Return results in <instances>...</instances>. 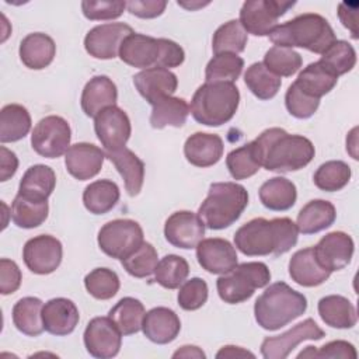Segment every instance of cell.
<instances>
[{"label": "cell", "mask_w": 359, "mask_h": 359, "mask_svg": "<svg viewBox=\"0 0 359 359\" xmlns=\"http://www.w3.org/2000/svg\"><path fill=\"white\" fill-rule=\"evenodd\" d=\"M299 229L289 217H255L234 233L236 248L247 257H279L296 245Z\"/></svg>", "instance_id": "obj_1"}, {"label": "cell", "mask_w": 359, "mask_h": 359, "mask_svg": "<svg viewBox=\"0 0 359 359\" xmlns=\"http://www.w3.org/2000/svg\"><path fill=\"white\" fill-rule=\"evenodd\" d=\"M254 143L262 167L268 171H297L306 167L316 154L310 139L302 135H289L282 128L265 129Z\"/></svg>", "instance_id": "obj_2"}, {"label": "cell", "mask_w": 359, "mask_h": 359, "mask_svg": "<svg viewBox=\"0 0 359 359\" xmlns=\"http://www.w3.org/2000/svg\"><path fill=\"white\" fill-rule=\"evenodd\" d=\"M268 36L275 46L290 49L297 46L320 55L337 41L330 22L316 13H304L276 25Z\"/></svg>", "instance_id": "obj_3"}, {"label": "cell", "mask_w": 359, "mask_h": 359, "mask_svg": "<svg viewBox=\"0 0 359 359\" xmlns=\"http://www.w3.org/2000/svg\"><path fill=\"white\" fill-rule=\"evenodd\" d=\"M306 309L307 299L303 293L285 282H275L255 300L254 317L261 328L276 331L300 317Z\"/></svg>", "instance_id": "obj_4"}, {"label": "cell", "mask_w": 359, "mask_h": 359, "mask_svg": "<svg viewBox=\"0 0 359 359\" xmlns=\"http://www.w3.org/2000/svg\"><path fill=\"white\" fill-rule=\"evenodd\" d=\"M238 104L240 91L234 83L206 81L195 91L189 111L201 125L220 126L236 115Z\"/></svg>", "instance_id": "obj_5"}, {"label": "cell", "mask_w": 359, "mask_h": 359, "mask_svg": "<svg viewBox=\"0 0 359 359\" xmlns=\"http://www.w3.org/2000/svg\"><path fill=\"white\" fill-rule=\"evenodd\" d=\"M248 205L247 189L236 182H213L198 209L205 227L222 230L236 223Z\"/></svg>", "instance_id": "obj_6"}, {"label": "cell", "mask_w": 359, "mask_h": 359, "mask_svg": "<svg viewBox=\"0 0 359 359\" xmlns=\"http://www.w3.org/2000/svg\"><path fill=\"white\" fill-rule=\"evenodd\" d=\"M271 280V272L264 262H243L216 280L219 297L229 304L248 300L255 289L264 287Z\"/></svg>", "instance_id": "obj_7"}, {"label": "cell", "mask_w": 359, "mask_h": 359, "mask_svg": "<svg viewBox=\"0 0 359 359\" xmlns=\"http://www.w3.org/2000/svg\"><path fill=\"white\" fill-rule=\"evenodd\" d=\"M143 241V230L132 219H115L105 223L97 237L100 250L116 259L132 254Z\"/></svg>", "instance_id": "obj_8"}, {"label": "cell", "mask_w": 359, "mask_h": 359, "mask_svg": "<svg viewBox=\"0 0 359 359\" xmlns=\"http://www.w3.org/2000/svg\"><path fill=\"white\" fill-rule=\"evenodd\" d=\"M294 6L283 0H247L240 10V24L247 34L266 36L278 25V20Z\"/></svg>", "instance_id": "obj_9"}, {"label": "cell", "mask_w": 359, "mask_h": 359, "mask_svg": "<svg viewBox=\"0 0 359 359\" xmlns=\"http://www.w3.org/2000/svg\"><path fill=\"white\" fill-rule=\"evenodd\" d=\"M72 130L69 122L57 115L42 118L31 135V146L36 154L46 158H57L70 147Z\"/></svg>", "instance_id": "obj_10"}, {"label": "cell", "mask_w": 359, "mask_h": 359, "mask_svg": "<svg viewBox=\"0 0 359 359\" xmlns=\"http://www.w3.org/2000/svg\"><path fill=\"white\" fill-rule=\"evenodd\" d=\"M63 257L62 243L49 234H39L29 238L22 248V259L27 268L36 275L55 272Z\"/></svg>", "instance_id": "obj_11"}, {"label": "cell", "mask_w": 359, "mask_h": 359, "mask_svg": "<svg viewBox=\"0 0 359 359\" xmlns=\"http://www.w3.org/2000/svg\"><path fill=\"white\" fill-rule=\"evenodd\" d=\"M325 337V332L313 318H306L286 332L268 337L261 344V355L265 359H285L303 341H317Z\"/></svg>", "instance_id": "obj_12"}, {"label": "cell", "mask_w": 359, "mask_h": 359, "mask_svg": "<svg viewBox=\"0 0 359 359\" xmlns=\"http://www.w3.org/2000/svg\"><path fill=\"white\" fill-rule=\"evenodd\" d=\"M83 341L91 356L109 359L119 353L122 334L109 317H94L84 330Z\"/></svg>", "instance_id": "obj_13"}, {"label": "cell", "mask_w": 359, "mask_h": 359, "mask_svg": "<svg viewBox=\"0 0 359 359\" xmlns=\"http://www.w3.org/2000/svg\"><path fill=\"white\" fill-rule=\"evenodd\" d=\"M133 34L130 25L125 22H108L91 28L84 38L86 52L95 59H114L119 53L123 39Z\"/></svg>", "instance_id": "obj_14"}, {"label": "cell", "mask_w": 359, "mask_h": 359, "mask_svg": "<svg viewBox=\"0 0 359 359\" xmlns=\"http://www.w3.org/2000/svg\"><path fill=\"white\" fill-rule=\"evenodd\" d=\"M94 130L105 151L118 150L125 147L130 137V119L123 109L112 105L102 109L94 118Z\"/></svg>", "instance_id": "obj_15"}, {"label": "cell", "mask_w": 359, "mask_h": 359, "mask_svg": "<svg viewBox=\"0 0 359 359\" xmlns=\"http://www.w3.org/2000/svg\"><path fill=\"white\" fill-rule=\"evenodd\" d=\"M164 236L165 240L177 248H196L205 236V224L196 213L189 210H178L165 220Z\"/></svg>", "instance_id": "obj_16"}, {"label": "cell", "mask_w": 359, "mask_h": 359, "mask_svg": "<svg viewBox=\"0 0 359 359\" xmlns=\"http://www.w3.org/2000/svg\"><path fill=\"white\" fill-rule=\"evenodd\" d=\"M314 248L318 264L328 272L344 269L352 259L355 244L349 234L331 231L320 238Z\"/></svg>", "instance_id": "obj_17"}, {"label": "cell", "mask_w": 359, "mask_h": 359, "mask_svg": "<svg viewBox=\"0 0 359 359\" xmlns=\"http://www.w3.org/2000/svg\"><path fill=\"white\" fill-rule=\"evenodd\" d=\"M196 259L206 272L224 275L237 265V252L224 238H205L196 245Z\"/></svg>", "instance_id": "obj_18"}, {"label": "cell", "mask_w": 359, "mask_h": 359, "mask_svg": "<svg viewBox=\"0 0 359 359\" xmlns=\"http://www.w3.org/2000/svg\"><path fill=\"white\" fill-rule=\"evenodd\" d=\"M105 151L93 143L80 142L72 144L66 151L65 165L67 172L79 181L91 180L102 167Z\"/></svg>", "instance_id": "obj_19"}, {"label": "cell", "mask_w": 359, "mask_h": 359, "mask_svg": "<svg viewBox=\"0 0 359 359\" xmlns=\"http://www.w3.org/2000/svg\"><path fill=\"white\" fill-rule=\"evenodd\" d=\"M118 55L123 63L132 67L143 70L157 67L160 59V38L133 32L123 39Z\"/></svg>", "instance_id": "obj_20"}, {"label": "cell", "mask_w": 359, "mask_h": 359, "mask_svg": "<svg viewBox=\"0 0 359 359\" xmlns=\"http://www.w3.org/2000/svg\"><path fill=\"white\" fill-rule=\"evenodd\" d=\"M133 84L137 93L153 105L163 97H170L178 87L177 76L164 67L144 69L133 76Z\"/></svg>", "instance_id": "obj_21"}, {"label": "cell", "mask_w": 359, "mask_h": 359, "mask_svg": "<svg viewBox=\"0 0 359 359\" xmlns=\"http://www.w3.org/2000/svg\"><path fill=\"white\" fill-rule=\"evenodd\" d=\"M79 320V309L70 299L55 297L48 300L42 307L43 328L52 335L65 337L72 334Z\"/></svg>", "instance_id": "obj_22"}, {"label": "cell", "mask_w": 359, "mask_h": 359, "mask_svg": "<svg viewBox=\"0 0 359 359\" xmlns=\"http://www.w3.org/2000/svg\"><path fill=\"white\" fill-rule=\"evenodd\" d=\"M181 330L177 313L168 307H154L144 314L142 331L144 337L158 345L172 342Z\"/></svg>", "instance_id": "obj_23"}, {"label": "cell", "mask_w": 359, "mask_h": 359, "mask_svg": "<svg viewBox=\"0 0 359 359\" xmlns=\"http://www.w3.org/2000/svg\"><path fill=\"white\" fill-rule=\"evenodd\" d=\"M224 144L219 135L196 132L184 144V154L188 163L195 167L206 168L216 164L223 156Z\"/></svg>", "instance_id": "obj_24"}, {"label": "cell", "mask_w": 359, "mask_h": 359, "mask_svg": "<svg viewBox=\"0 0 359 359\" xmlns=\"http://www.w3.org/2000/svg\"><path fill=\"white\" fill-rule=\"evenodd\" d=\"M118 90L115 83L108 76H94L90 79L81 93L80 104L83 112L95 118L102 109L116 104Z\"/></svg>", "instance_id": "obj_25"}, {"label": "cell", "mask_w": 359, "mask_h": 359, "mask_svg": "<svg viewBox=\"0 0 359 359\" xmlns=\"http://www.w3.org/2000/svg\"><path fill=\"white\" fill-rule=\"evenodd\" d=\"M289 275L293 282L304 287H314L324 283L331 272L324 269L316 255L314 248L307 247L296 251L289 261Z\"/></svg>", "instance_id": "obj_26"}, {"label": "cell", "mask_w": 359, "mask_h": 359, "mask_svg": "<svg viewBox=\"0 0 359 359\" xmlns=\"http://www.w3.org/2000/svg\"><path fill=\"white\" fill-rule=\"evenodd\" d=\"M24 66L32 70L48 67L56 55L55 41L43 32H32L22 38L18 49Z\"/></svg>", "instance_id": "obj_27"}, {"label": "cell", "mask_w": 359, "mask_h": 359, "mask_svg": "<svg viewBox=\"0 0 359 359\" xmlns=\"http://www.w3.org/2000/svg\"><path fill=\"white\" fill-rule=\"evenodd\" d=\"M105 157L115 165V168L123 178L128 195H139L144 181V163L128 147L107 150Z\"/></svg>", "instance_id": "obj_28"}, {"label": "cell", "mask_w": 359, "mask_h": 359, "mask_svg": "<svg viewBox=\"0 0 359 359\" xmlns=\"http://www.w3.org/2000/svg\"><path fill=\"white\" fill-rule=\"evenodd\" d=\"M56 187L55 171L45 164L31 165L18 185V195L31 201H48Z\"/></svg>", "instance_id": "obj_29"}, {"label": "cell", "mask_w": 359, "mask_h": 359, "mask_svg": "<svg viewBox=\"0 0 359 359\" xmlns=\"http://www.w3.org/2000/svg\"><path fill=\"white\" fill-rule=\"evenodd\" d=\"M337 219L335 206L324 199L307 202L299 212L296 226L299 233L314 234L328 229Z\"/></svg>", "instance_id": "obj_30"}, {"label": "cell", "mask_w": 359, "mask_h": 359, "mask_svg": "<svg viewBox=\"0 0 359 359\" xmlns=\"http://www.w3.org/2000/svg\"><path fill=\"white\" fill-rule=\"evenodd\" d=\"M338 81V76L320 60L307 65L294 80V84L307 95L321 98L328 94Z\"/></svg>", "instance_id": "obj_31"}, {"label": "cell", "mask_w": 359, "mask_h": 359, "mask_svg": "<svg viewBox=\"0 0 359 359\" xmlns=\"http://www.w3.org/2000/svg\"><path fill=\"white\" fill-rule=\"evenodd\" d=\"M317 310L321 320L332 328H352L358 321L355 306L346 297L339 294H330L320 299Z\"/></svg>", "instance_id": "obj_32"}, {"label": "cell", "mask_w": 359, "mask_h": 359, "mask_svg": "<svg viewBox=\"0 0 359 359\" xmlns=\"http://www.w3.org/2000/svg\"><path fill=\"white\" fill-rule=\"evenodd\" d=\"M258 195L261 203L266 209L283 212L296 203L297 189L290 180L285 177H273L261 185Z\"/></svg>", "instance_id": "obj_33"}, {"label": "cell", "mask_w": 359, "mask_h": 359, "mask_svg": "<svg viewBox=\"0 0 359 359\" xmlns=\"http://www.w3.org/2000/svg\"><path fill=\"white\" fill-rule=\"evenodd\" d=\"M150 114V125L154 129H163L165 126L181 128L189 115V105L180 97H163L156 101Z\"/></svg>", "instance_id": "obj_34"}, {"label": "cell", "mask_w": 359, "mask_h": 359, "mask_svg": "<svg viewBox=\"0 0 359 359\" xmlns=\"http://www.w3.org/2000/svg\"><path fill=\"white\" fill-rule=\"evenodd\" d=\"M119 196V188L114 181L97 180L84 188L83 203L90 213L105 215L116 206Z\"/></svg>", "instance_id": "obj_35"}, {"label": "cell", "mask_w": 359, "mask_h": 359, "mask_svg": "<svg viewBox=\"0 0 359 359\" xmlns=\"http://www.w3.org/2000/svg\"><path fill=\"white\" fill-rule=\"evenodd\" d=\"M31 129V115L20 104H7L0 111V142L13 143L24 139Z\"/></svg>", "instance_id": "obj_36"}, {"label": "cell", "mask_w": 359, "mask_h": 359, "mask_svg": "<svg viewBox=\"0 0 359 359\" xmlns=\"http://www.w3.org/2000/svg\"><path fill=\"white\" fill-rule=\"evenodd\" d=\"M42 307L43 303L38 297L27 296L20 299L13 307V323L15 328L28 337H38L42 334Z\"/></svg>", "instance_id": "obj_37"}, {"label": "cell", "mask_w": 359, "mask_h": 359, "mask_svg": "<svg viewBox=\"0 0 359 359\" xmlns=\"http://www.w3.org/2000/svg\"><path fill=\"white\" fill-rule=\"evenodd\" d=\"M144 306L135 297H122L108 313L122 335H132L142 330Z\"/></svg>", "instance_id": "obj_38"}, {"label": "cell", "mask_w": 359, "mask_h": 359, "mask_svg": "<svg viewBox=\"0 0 359 359\" xmlns=\"http://www.w3.org/2000/svg\"><path fill=\"white\" fill-rule=\"evenodd\" d=\"M226 165L234 180H245L257 174L262 163L254 140L231 150L226 157Z\"/></svg>", "instance_id": "obj_39"}, {"label": "cell", "mask_w": 359, "mask_h": 359, "mask_svg": "<svg viewBox=\"0 0 359 359\" xmlns=\"http://www.w3.org/2000/svg\"><path fill=\"white\" fill-rule=\"evenodd\" d=\"M244 83L257 98L265 101L278 94L282 80L268 70L262 62H255L244 73Z\"/></svg>", "instance_id": "obj_40"}, {"label": "cell", "mask_w": 359, "mask_h": 359, "mask_svg": "<svg viewBox=\"0 0 359 359\" xmlns=\"http://www.w3.org/2000/svg\"><path fill=\"white\" fill-rule=\"evenodd\" d=\"M48 201H31L21 195H15L11 203V219L17 227L35 229L48 219Z\"/></svg>", "instance_id": "obj_41"}, {"label": "cell", "mask_w": 359, "mask_h": 359, "mask_svg": "<svg viewBox=\"0 0 359 359\" xmlns=\"http://www.w3.org/2000/svg\"><path fill=\"white\" fill-rule=\"evenodd\" d=\"M248 36L238 20H230L222 24L213 34L212 49L219 53H240L245 49Z\"/></svg>", "instance_id": "obj_42"}, {"label": "cell", "mask_w": 359, "mask_h": 359, "mask_svg": "<svg viewBox=\"0 0 359 359\" xmlns=\"http://www.w3.org/2000/svg\"><path fill=\"white\" fill-rule=\"evenodd\" d=\"M351 167L341 160H330L321 164L314 175L313 181L316 187L325 192L341 191L351 180Z\"/></svg>", "instance_id": "obj_43"}, {"label": "cell", "mask_w": 359, "mask_h": 359, "mask_svg": "<svg viewBox=\"0 0 359 359\" xmlns=\"http://www.w3.org/2000/svg\"><path fill=\"white\" fill-rule=\"evenodd\" d=\"M189 264L184 257L168 254L161 258L154 271V280L164 289H177L188 278Z\"/></svg>", "instance_id": "obj_44"}, {"label": "cell", "mask_w": 359, "mask_h": 359, "mask_svg": "<svg viewBox=\"0 0 359 359\" xmlns=\"http://www.w3.org/2000/svg\"><path fill=\"white\" fill-rule=\"evenodd\" d=\"M244 67V60L236 53H219L215 55L206 65L205 79L206 81H227L234 83Z\"/></svg>", "instance_id": "obj_45"}, {"label": "cell", "mask_w": 359, "mask_h": 359, "mask_svg": "<svg viewBox=\"0 0 359 359\" xmlns=\"http://www.w3.org/2000/svg\"><path fill=\"white\" fill-rule=\"evenodd\" d=\"M262 63L273 74L279 77H290L302 67L303 59L299 52L290 48L272 46L266 50Z\"/></svg>", "instance_id": "obj_46"}, {"label": "cell", "mask_w": 359, "mask_h": 359, "mask_svg": "<svg viewBox=\"0 0 359 359\" xmlns=\"http://www.w3.org/2000/svg\"><path fill=\"white\" fill-rule=\"evenodd\" d=\"M157 258L156 248L150 243L143 241L132 254L122 258L121 264L129 275L135 278H147L154 273L158 264Z\"/></svg>", "instance_id": "obj_47"}, {"label": "cell", "mask_w": 359, "mask_h": 359, "mask_svg": "<svg viewBox=\"0 0 359 359\" xmlns=\"http://www.w3.org/2000/svg\"><path fill=\"white\" fill-rule=\"evenodd\" d=\"M86 290L98 300L112 299L121 286L116 272L109 268H95L84 278Z\"/></svg>", "instance_id": "obj_48"}, {"label": "cell", "mask_w": 359, "mask_h": 359, "mask_svg": "<svg viewBox=\"0 0 359 359\" xmlns=\"http://www.w3.org/2000/svg\"><path fill=\"white\" fill-rule=\"evenodd\" d=\"M331 72L338 77L351 72L356 65V52L353 46L346 41H335L320 57Z\"/></svg>", "instance_id": "obj_49"}, {"label": "cell", "mask_w": 359, "mask_h": 359, "mask_svg": "<svg viewBox=\"0 0 359 359\" xmlns=\"http://www.w3.org/2000/svg\"><path fill=\"white\" fill-rule=\"evenodd\" d=\"M285 105L292 116L297 119H307L318 109L320 100L307 95L294 83H292L285 94Z\"/></svg>", "instance_id": "obj_50"}, {"label": "cell", "mask_w": 359, "mask_h": 359, "mask_svg": "<svg viewBox=\"0 0 359 359\" xmlns=\"http://www.w3.org/2000/svg\"><path fill=\"white\" fill-rule=\"evenodd\" d=\"M208 294V283L202 278H191L180 287L177 300L181 309L187 311H194L201 309L206 303Z\"/></svg>", "instance_id": "obj_51"}, {"label": "cell", "mask_w": 359, "mask_h": 359, "mask_svg": "<svg viewBox=\"0 0 359 359\" xmlns=\"http://www.w3.org/2000/svg\"><path fill=\"white\" fill-rule=\"evenodd\" d=\"M125 8H126V1H107V0L81 1L83 15L90 21L115 20L122 15Z\"/></svg>", "instance_id": "obj_52"}, {"label": "cell", "mask_w": 359, "mask_h": 359, "mask_svg": "<svg viewBox=\"0 0 359 359\" xmlns=\"http://www.w3.org/2000/svg\"><path fill=\"white\" fill-rule=\"evenodd\" d=\"M21 280H22V275L18 265L8 258H1L0 259V293L4 296L14 293L20 287Z\"/></svg>", "instance_id": "obj_53"}, {"label": "cell", "mask_w": 359, "mask_h": 359, "mask_svg": "<svg viewBox=\"0 0 359 359\" xmlns=\"http://www.w3.org/2000/svg\"><path fill=\"white\" fill-rule=\"evenodd\" d=\"M185 60L184 49L174 41L167 38H160V59L157 67H178Z\"/></svg>", "instance_id": "obj_54"}, {"label": "cell", "mask_w": 359, "mask_h": 359, "mask_svg": "<svg viewBox=\"0 0 359 359\" xmlns=\"http://www.w3.org/2000/svg\"><path fill=\"white\" fill-rule=\"evenodd\" d=\"M167 1L164 0H130L126 1L128 11L139 18H156L164 13Z\"/></svg>", "instance_id": "obj_55"}, {"label": "cell", "mask_w": 359, "mask_h": 359, "mask_svg": "<svg viewBox=\"0 0 359 359\" xmlns=\"http://www.w3.org/2000/svg\"><path fill=\"white\" fill-rule=\"evenodd\" d=\"M317 358H342V359H356L358 353L355 346L348 342V341H342V339H337V341H331L325 345H323L320 349H316V355Z\"/></svg>", "instance_id": "obj_56"}, {"label": "cell", "mask_w": 359, "mask_h": 359, "mask_svg": "<svg viewBox=\"0 0 359 359\" xmlns=\"http://www.w3.org/2000/svg\"><path fill=\"white\" fill-rule=\"evenodd\" d=\"M356 3H339L338 4V17L345 28L351 31V36L358 39V22H356Z\"/></svg>", "instance_id": "obj_57"}, {"label": "cell", "mask_w": 359, "mask_h": 359, "mask_svg": "<svg viewBox=\"0 0 359 359\" xmlns=\"http://www.w3.org/2000/svg\"><path fill=\"white\" fill-rule=\"evenodd\" d=\"M0 157H1V164H0V181H7L11 178L17 168H18V158L14 151L8 150L7 147L1 146L0 147Z\"/></svg>", "instance_id": "obj_58"}, {"label": "cell", "mask_w": 359, "mask_h": 359, "mask_svg": "<svg viewBox=\"0 0 359 359\" xmlns=\"http://www.w3.org/2000/svg\"><path fill=\"white\" fill-rule=\"evenodd\" d=\"M255 358V355L241 346H234V345H226L223 346L217 353L216 358L222 359V358Z\"/></svg>", "instance_id": "obj_59"}, {"label": "cell", "mask_w": 359, "mask_h": 359, "mask_svg": "<svg viewBox=\"0 0 359 359\" xmlns=\"http://www.w3.org/2000/svg\"><path fill=\"white\" fill-rule=\"evenodd\" d=\"M172 358H196V359H203L206 358L205 352L195 346V345H184L178 351L172 353Z\"/></svg>", "instance_id": "obj_60"}, {"label": "cell", "mask_w": 359, "mask_h": 359, "mask_svg": "<svg viewBox=\"0 0 359 359\" xmlns=\"http://www.w3.org/2000/svg\"><path fill=\"white\" fill-rule=\"evenodd\" d=\"M177 4L187 8V10L194 11V10H198V8H202L208 4H210V1H177Z\"/></svg>", "instance_id": "obj_61"}, {"label": "cell", "mask_w": 359, "mask_h": 359, "mask_svg": "<svg viewBox=\"0 0 359 359\" xmlns=\"http://www.w3.org/2000/svg\"><path fill=\"white\" fill-rule=\"evenodd\" d=\"M314 355H316V346L309 345V346H306L304 351H302V352L297 355V358H299V359H300V358H314Z\"/></svg>", "instance_id": "obj_62"}]
</instances>
